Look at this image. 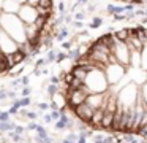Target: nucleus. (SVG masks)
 I'll return each instance as SVG.
<instances>
[{"label": "nucleus", "mask_w": 147, "mask_h": 143, "mask_svg": "<svg viewBox=\"0 0 147 143\" xmlns=\"http://www.w3.org/2000/svg\"><path fill=\"white\" fill-rule=\"evenodd\" d=\"M0 27L3 29L18 44L27 43L26 35V24L18 14H8V13H0Z\"/></svg>", "instance_id": "nucleus-1"}, {"label": "nucleus", "mask_w": 147, "mask_h": 143, "mask_svg": "<svg viewBox=\"0 0 147 143\" xmlns=\"http://www.w3.org/2000/svg\"><path fill=\"white\" fill-rule=\"evenodd\" d=\"M86 86L89 88L90 94H103L109 89V81L106 78L105 70H93L86 76Z\"/></svg>", "instance_id": "nucleus-2"}, {"label": "nucleus", "mask_w": 147, "mask_h": 143, "mask_svg": "<svg viewBox=\"0 0 147 143\" xmlns=\"http://www.w3.org/2000/svg\"><path fill=\"white\" fill-rule=\"evenodd\" d=\"M139 94H141V86H138L136 83L131 81L130 84H127L120 92H119L117 103L127 111V110H130V108L136 107V102H138Z\"/></svg>", "instance_id": "nucleus-3"}, {"label": "nucleus", "mask_w": 147, "mask_h": 143, "mask_svg": "<svg viewBox=\"0 0 147 143\" xmlns=\"http://www.w3.org/2000/svg\"><path fill=\"white\" fill-rule=\"evenodd\" d=\"M127 72H128V68L125 65H122V64H119V62L117 64H109L105 70L106 78H108V81H109V86L119 84V83L127 76Z\"/></svg>", "instance_id": "nucleus-4"}, {"label": "nucleus", "mask_w": 147, "mask_h": 143, "mask_svg": "<svg viewBox=\"0 0 147 143\" xmlns=\"http://www.w3.org/2000/svg\"><path fill=\"white\" fill-rule=\"evenodd\" d=\"M18 16L22 19L24 24H35L41 14L38 13V8H36V6L30 5V3H24V5L21 6L19 13H18Z\"/></svg>", "instance_id": "nucleus-5"}, {"label": "nucleus", "mask_w": 147, "mask_h": 143, "mask_svg": "<svg viewBox=\"0 0 147 143\" xmlns=\"http://www.w3.org/2000/svg\"><path fill=\"white\" fill-rule=\"evenodd\" d=\"M95 111L96 110H93L92 107H90L89 103H82V105H79L78 108H74V116L78 118V119H81V121H84V122H90V119L93 118V114H95Z\"/></svg>", "instance_id": "nucleus-6"}, {"label": "nucleus", "mask_w": 147, "mask_h": 143, "mask_svg": "<svg viewBox=\"0 0 147 143\" xmlns=\"http://www.w3.org/2000/svg\"><path fill=\"white\" fill-rule=\"evenodd\" d=\"M105 113H106L105 108H100V110H96L95 114H93V118L90 119L89 126L92 127V129H101V122H103V118H105Z\"/></svg>", "instance_id": "nucleus-7"}, {"label": "nucleus", "mask_w": 147, "mask_h": 143, "mask_svg": "<svg viewBox=\"0 0 147 143\" xmlns=\"http://www.w3.org/2000/svg\"><path fill=\"white\" fill-rule=\"evenodd\" d=\"M112 124H114V113H105V118H103V122H101V129H108L112 130Z\"/></svg>", "instance_id": "nucleus-8"}, {"label": "nucleus", "mask_w": 147, "mask_h": 143, "mask_svg": "<svg viewBox=\"0 0 147 143\" xmlns=\"http://www.w3.org/2000/svg\"><path fill=\"white\" fill-rule=\"evenodd\" d=\"M114 35L122 41H127L128 37L131 35V29H120V30H114Z\"/></svg>", "instance_id": "nucleus-9"}, {"label": "nucleus", "mask_w": 147, "mask_h": 143, "mask_svg": "<svg viewBox=\"0 0 147 143\" xmlns=\"http://www.w3.org/2000/svg\"><path fill=\"white\" fill-rule=\"evenodd\" d=\"M14 127H16V124H14L13 121H5V122L0 121V132L2 133L10 132V130H14Z\"/></svg>", "instance_id": "nucleus-10"}, {"label": "nucleus", "mask_w": 147, "mask_h": 143, "mask_svg": "<svg viewBox=\"0 0 147 143\" xmlns=\"http://www.w3.org/2000/svg\"><path fill=\"white\" fill-rule=\"evenodd\" d=\"M13 105H14V107H18V108L27 107V105H30V99L29 97H22V99H19V100H14Z\"/></svg>", "instance_id": "nucleus-11"}, {"label": "nucleus", "mask_w": 147, "mask_h": 143, "mask_svg": "<svg viewBox=\"0 0 147 143\" xmlns=\"http://www.w3.org/2000/svg\"><path fill=\"white\" fill-rule=\"evenodd\" d=\"M141 56H142V64H141V68H142L144 72H147V46L142 48V51H141Z\"/></svg>", "instance_id": "nucleus-12"}, {"label": "nucleus", "mask_w": 147, "mask_h": 143, "mask_svg": "<svg viewBox=\"0 0 147 143\" xmlns=\"http://www.w3.org/2000/svg\"><path fill=\"white\" fill-rule=\"evenodd\" d=\"M60 91V89H59V84H51V86H48V92H49V95H55L57 94V92Z\"/></svg>", "instance_id": "nucleus-13"}, {"label": "nucleus", "mask_w": 147, "mask_h": 143, "mask_svg": "<svg viewBox=\"0 0 147 143\" xmlns=\"http://www.w3.org/2000/svg\"><path fill=\"white\" fill-rule=\"evenodd\" d=\"M36 135L41 137V138H46V137H48V130H46L43 126H40L38 129H36Z\"/></svg>", "instance_id": "nucleus-14"}, {"label": "nucleus", "mask_w": 147, "mask_h": 143, "mask_svg": "<svg viewBox=\"0 0 147 143\" xmlns=\"http://www.w3.org/2000/svg\"><path fill=\"white\" fill-rule=\"evenodd\" d=\"M10 111H0V121H2V122H5V121H11L10 119Z\"/></svg>", "instance_id": "nucleus-15"}, {"label": "nucleus", "mask_w": 147, "mask_h": 143, "mask_svg": "<svg viewBox=\"0 0 147 143\" xmlns=\"http://www.w3.org/2000/svg\"><path fill=\"white\" fill-rule=\"evenodd\" d=\"M101 24H103L101 18H93V21H92V24H90V27H92V29H96V27H100Z\"/></svg>", "instance_id": "nucleus-16"}, {"label": "nucleus", "mask_w": 147, "mask_h": 143, "mask_svg": "<svg viewBox=\"0 0 147 143\" xmlns=\"http://www.w3.org/2000/svg\"><path fill=\"white\" fill-rule=\"evenodd\" d=\"M35 142H36V143H52V138H51V137H46V138H41V137H38V135H36V137H35Z\"/></svg>", "instance_id": "nucleus-17"}, {"label": "nucleus", "mask_w": 147, "mask_h": 143, "mask_svg": "<svg viewBox=\"0 0 147 143\" xmlns=\"http://www.w3.org/2000/svg\"><path fill=\"white\" fill-rule=\"evenodd\" d=\"M67 35H68V30H67V29H60V32L55 35V38H57V40H63Z\"/></svg>", "instance_id": "nucleus-18"}, {"label": "nucleus", "mask_w": 147, "mask_h": 143, "mask_svg": "<svg viewBox=\"0 0 147 143\" xmlns=\"http://www.w3.org/2000/svg\"><path fill=\"white\" fill-rule=\"evenodd\" d=\"M51 116H52V119H55V121H60V118H62V113H60V110H52Z\"/></svg>", "instance_id": "nucleus-19"}, {"label": "nucleus", "mask_w": 147, "mask_h": 143, "mask_svg": "<svg viewBox=\"0 0 147 143\" xmlns=\"http://www.w3.org/2000/svg\"><path fill=\"white\" fill-rule=\"evenodd\" d=\"M141 92H142V97H144V100L147 102V81L144 83L142 86H141Z\"/></svg>", "instance_id": "nucleus-20"}, {"label": "nucleus", "mask_w": 147, "mask_h": 143, "mask_svg": "<svg viewBox=\"0 0 147 143\" xmlns=\"http://www.w3.org/2000/svg\"><path fill=\"white\" fill-rule=\"evenodd\" d=\"M55 129H59V130L67 129V124H65L63 121H55Z\"/></svg>", "instance_id": "nucleus-21"}, {"label": "nucleus", "mask_w": 147, "mask_h": 143, "mask_svg": "<svg viewBox=\"0 0 147 143\" xmlns=\"http://www.w3.org/2000/svg\"><path fill=\"white\" fill-rule=\"evenodd\" d=\"M26 129H27V127H24V126H16V127H14V132L19 133V135H22V133L26 132Z\"/></svg>", "instance_id": "nucleus-22"}, {"label": "nucleus", "mask_w": 147, "mask_h": 143, "mask_svg": "<svg viewBox=\"0 0 147 143\" xmlns=\"http://www.w3.org/2000/svg\"><path fill=\"white\" fill-rule=\"evenodd\" d=\"M36 107H38L40 110H43V111H45V110H48V108H51L48 103H46V102H40V103H36Z\"/></svg>", "instance_id": "nucleus-23"}, {"label": "nucleus", "mask_w": 147, "mask_h": 143, "mask_svg": "<svg viewBox=\"0 0 147 143\" xmlns=\"http://www.w3.org/2000/svg\"><path fill=\"white\" fill-rule=\"evenodd\" d=\"M67 138L71 140V142H76V143H78V138H79V137H78L74 132H71V133H68V135H67Z\"/></svg>", "instance_id": "nucleus-24"}, {"label": "nucleus", "mask_w": 147, "mask_h": 143, "mask_svg": "<svg viewBox=\"0 0 147 143\" xmlns=\"http://www.w3.org/2000/svg\"><path fill=\"white\" fill-rule=\"evenodd\" d=\"M21 95H22V97H29V95H30V88H29V86L22 88V94H21Z\"/></svg>", "instance_id": "nucleus-25"}, {"label": "nucleus", "mask_w": 147, "mask_h": 143, "mask_svg": "<svg viewBox=\"0 0 147 143\" xmlns=\"http://www.w3.org/2000/svg\"><path fill=\"white\" fill-rule=\"evenodd\" d=\"M38 124H36V122H29V126H27V130H36V129H38Z\"/></svg>", "instance_id": "nucleus-26"}, {"label": "nucleus", "mask_w": 147, "mask_h": 143, "mask_svg": "<svg viewBox=\"0 0 147 143\" xmlns=\"http://www.w3.org/2000/svg\"><path fill=\"white\" fill-rule=\"evenodd\" d=\"M19 110H21V108H18V107H14V105H11V108H10L8 111H10V114H18V113H19Z\"/></svg>", "instance_id": "nucleus-27"}, {"label": "nucleus", "mask_w": 147, "mask_h": 143, "mask_svg": "<svg viewBox=\"0 0 147 143\" xmlns=\"http://www.w3.org/2000/svg\"><path fill=\"white\" fill-rule=\"evenodd\" d=\"M36 116H38V114H36L35 111H29V114H27V119L33 121V119H36Z\"/></svg>", "instance_id": "nucleus-28"}, {"label": "nucleus", "mask_w": 147, "mask_h": 143, "mask_svg": "<svg viewBox=\"0 0 147 143\" xmlns=\"http://www.w3.org/2000/svg\"><path fill=\"white\" fill-rule=\"evenodd\" d=\"M3 99H8V92L5 89H0V100H3Z\"/></svg>", "instance_id": "nucleus-29"}, {"label": "nucleus", "mask_w": 147, "mask_h": 143, "mask_svg": "<svg viewBox=\"0 0 147 143\" xmlns=\"http://www.w3.org/2000/svg\"><path fill=\"white\" fill-rule=\"evenodd\" d=\"M49 60L48 59H38L36 60V67H41V65H45V64H48Z\"/></svg>", "instance_id": "nucleus-30"}, {"label": "nucleus", "mask_w": 147, "mask_h": 143, "mask_svg": "<svg viewBox=\"0 0 147 143\" xmlns=\"http://www.w3.org/2000/svg\"><path fill=\"white\" fill-rule=\"evenodd\" d=\"M21 84L26 88V86L29 84V76H22V78H21Z\"/></svg>", "instance_id": "nucleus-31"}, {"label": "nucleus", "mask_w": 147, "mask_h": 143, "mask_svg": "<svg viewBox=\"0 0 147 143\" xmlns=\"http://www.w3.org/2000/svg\"><path fill=\"white\" fill-rule=\"evenodd\" d=\"M59 83H60V78H59V76H52L51 78V84H59Z\"/></svg>", "instance_id": "nucleus-32"}, {"label": "nucleus", "mask_w": 147, "mask_h": 143, "mask_svg": "<svg viewBox=\"0 0 147 143\" xmlns=\"http://www.w3.org/2000/svg\"><path fill=\"white\" fill-rule=\"evenodd\" d=\"M52 121H54V119H52V116H51V114H45V122H46V124L52 122Z\"/></svg>", "instance_id": "nucleus-33"}, {"label": "nucleus", "mask_w": 147, "mask_h": 143, "mask_svg": "<svg viewBox=\"0 0 147 143\" xmlns=\"http://www.w3.org/2000/svg\"><path fill=\"white\" fill-rule=\"evenodd\" d=\"M27 3H30V5H33V6H38L40 0H27Z\"/></svg>", "instance_id": "nucleus-34"}, {"label": "nucleus", "mask_w": 147, "mask_h": 143, "mask_svg": "<svg viewBox=\"0 0 147 143\" xmlns=\"http://www.w3.org/2000/svg\"><path fill=\"white\" fill-rule=\"evenodd\" d=\"M71 43H73V41H65L63 48H65V49H71Z\"/></svg>", "instance_id": "nucleus-35"}, {"label": "nucleus", "mask_w": 147, "mask_h": 143, "mask_svg": "<svg viewBox=\"0 0 147 143\" xmlns=\"http://www.w3.org/2000/svg\"><path fill=\"white\" fill-rule=\"evenodd\" d=\"M8 99H11V100H14V99H16V92H8Z\"/></svg>", "instance_id": "nucleus-36"}, {"label": "nucleus", "mask_w": 147, "mask_h": 143, "mask_svg": "<svg viewBox=\"0 0 147 143\" xmlns=\"http://www.w3.org/2000/svg\"><path fill=\"white\" fill-rule=\"evenodd\" d=\"M84 18V13H78L76 14V19H82Z\"/></svg>", "instance_id": "nucleus-37"}, {"label": "nucleus", "mask_w": 147, "mask_h": 143, "mask_svg": "<svg viewBox=\"0 0 147 143\" xmlns=\"http://www.w3.org/2000/svg\"><path fill=\"white\" fill-rule=\"evenodd\" d=\"M62 143H76V142H71V140H68V138H63V140H62Z\"/></svg>", "instance_id": "nucleus-38"}, {"label": "nucleus", "mask_w": 147, "mask_h": 143, "mask_svg": "<svg viewBox=\"0 0 147 143\" xmlns=\"http://www.w3.org/2000/svg\"><path fill=\"white\" fill-rule=\"evenodd\" d=\"M78 3H82V5H86V3H89V0H78Z\"/></svg>", "instance_id": "nucleus-39"}, {"label": "nucleus", "mask_w": 147, "mask_h": 143, "mask_svg": "<svg viewBox=\"0 0 147 143\" xmlns=\"http://www.w3.org/2000/svg\"><path fill=\"white\" fill-rule=\"evenodd\" d=\"M16 2H19V3H22V5H24V3H27V0H16Z\"/></svg>", "instance_id": "nucleus-40"}, {"label": "nucleus", "mask_w": 147, "mask_h": 143, "mask_svg": "<svg viewBox=\"0 0 147 143\" xmlns=\"http://www.w3.org/2000/svg\"><path fill=\"white\" fill-rule=\"evenodd\" d=\"M22 143H27V142H22Z\"/></svg>", "instance_id": "nucleus-41"}, {"label": "nucleus", "mask_w": 147, "mask_h": 143, "mask_svg": "<svg viewBox=\"0 0 147 143\" xmlns=\"http://www.w3.org/2000/svg\"><path fill=\"white\" fill-rule=\"evenodd\" d=\"M0 102H2V100H0Z\"/></svg>", "instance_id": "nucleus-42"}]
</instances>
